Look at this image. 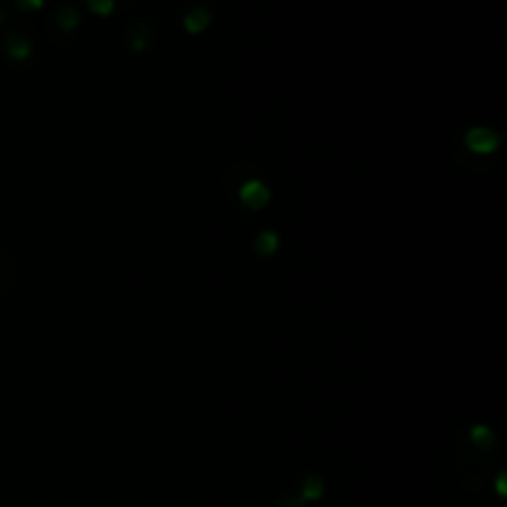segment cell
Here are the masks:
<instances>
[{
    "label": "cell",
    "instance_id": "8992f818",
    "mask_svg": "<svg viewBox=\"0 0 507 507\" xmlns=\"http://www.w3.org/2000/svg\"><path fill=\"white\" fill-rule=\"evenodd\" d=\"M470 440H473L478 448H492V431L488 429V426H473Z\"/></svg>",
    "mask_w": 507,
    "mask_h": 507
},
{
    "label": "cell",
    "instance_id": "277c9868",
    "mask_svg": "<svg viewBox=\"0 0 507 507\" xmlns=\"http://www.w3.org/2000/svg\"><path fill=\"white\" fill-rule=\"evenodd\" d=\"M277 248H280V238H277L272 231L260 233V235L255 238V250H258L260 255H265V258L267 255H275Z\"/></svg>",
    "mask_w": 507,
    "mask_h": 507
},
{
    "label": "cell",
    "instance_id": "5b68a950",
    "mask_svg": "<svg viewBox=\"0 0 507 507\" xmlns=\"http://www.w3.org/2000/svg\"><path fill=\"white\" fill-rule=\"evenodd\" d=\"M322 492H324V483H322L319 478H307L304 480V485H302V500H319L322 497Z\"/></svg>",
    "mask_w": 507,
    "mask_h": 507
},
{
    "label": "cell",
    "instance_id": "7a4b0ae2",
    "mask_svg": "<svg viewBox=\"0 0 507 507\" xmlns=\"http://www.w3.org/2000/svg\"><path fill=\"white\" fill-rule=\"evenodd\" d=\"M240 201H242V206L258 210V208H263V206H267L270 191H267V186L263 181H248V183L240 188Z\"/></svg>",
    "mask_w": 507,
    "mask_h": 507
},
{
    "label": "cell",
    "instance_id": "ba28073f",
    "mask_svg": "<svg viewBox=\"0 0 507 507\" xmlns=\"http://www.w3.org/2000/svg\"><path fill=\"white\" fill-rule=\"evenodd\" d=\"M57 23H60L63 30H74L79 25V13L69 6L63 8V10H60V17H57Z\"/></svg>",
    "mask_w": 507,
    "mask_h": 507
},
{
    "label": "cell",
    "instance_id": "3957f363",
    "mask_svg": "<svg viewBox=\"0 0 507 507\" xmlns=\"http://www.w3.org/2000/svg\"><path fill=\"white\" fill-rule=\"evenodd\" d=\"M208 25H210V13L206 10V8H196V10H191L186 17H183V28H186L191 35L203 33Z\"/></svg>",
    "mask_w": 507,
    "mask_h": 507
},
{
    "label": "cell",
    "instance_id": "9c48e42d",
    "mask_svg": "<svg viewBox=\"0 0 507 507\" xmlns=\"http://www.w3.org/2000/svg\"><path fill=\"white\" fill-rule=\"evenodd\" d=\"M87 6H90L92 13H97V15L104 17L114 10V0H87Z\"/></svg>",
    "mask_w": 507,
    "mask_h": 507
},
{
    "label": "cell",
    "instance_id": "30bf717a",
    "mask_svg": "<svg viewBox=\"0 0 507 507\" xmlns=\"http://www.w3.org/2000/svg\"><path fill=\"white\" fill-rule=\"evenodd\" d=\"M17 6H20V10H40V8L45 6V0H17Z\"/></svg>",
    "mask_w": 507,
    "mask_h": 507
},
{
    "label": "cell",
    "instance_id": "6da1fadb",
    "mask_svg": "<svg viewBox=\"0 0 507 507\" xmlns=\"http://www.w3.org/2000/svg\"><path fill=\"white\" fill-rule=\"evenodd\" d=\"M465 144L475 153H492L500 147V136H497V131L488 129V126H473L465 134Z\"/></svg>",
    "mask_w": 507,
    "mask_h": 507
},
{
    "label": "cell",
    "instance_id": "8fae6325",
    "mask_svg": "<svg viewBox=\"0 0 507 507\" xmlns=\"http://www.w3.org/2000/svg\"><path fill=\"white\" fill-rule=\"evenodd\" d=\"M0 17H3V15H0Z\"/></svg>",
    "mask_w": 507,
    "mask_h": 507
},
{
    "label": "cell",
    "instance_id": "52a82bcc",
    "mask_svg": "<svg viewBox=\"0 0 507 507\" xmlns=\"http://www.w3.org/2000/svg\"><path fill=\"white\" fill-rule=\"evenodd\" d=\"M8 52H10L13 60H25L30 55V42L25 38H15L8 42Z\"/></svg>",
    "mask_w": 507,
    "mask_h": 507
}]
</instances>
